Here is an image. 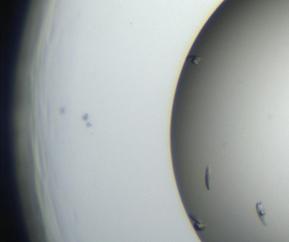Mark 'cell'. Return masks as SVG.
<instances>
[{"label":"cell","instance_id":"cell-2","mask_svg":"<svg viewBox=\"0 0 289 242\" xmlns=\"http://www.w3.org/2000/svg\"><path fill=\"white\" fill-rule=\"evenodd\" d=\"M204 181H205V186H206L207 190H210V181H211V170H210V167L207 166L206 170H205V178H204Z\"/></svg>","mask_w":289,"mask_h":242},{"label":"cell","instance_id":"cell-1","mask_svg":"<svg viewBox=\"0 0 289 242\" xmlns=\"http://www.w3.org/2000/svg\"><path fill=\"white\" fill-rule=\"evenodd\" d=\"M255 212L258 216L259 219L261 223V225L264 227L267 226V219H266V212L263 202L259 201L255 203Z\"/></svg>","mask_w":289,"mask_h":242}]
</instances>
